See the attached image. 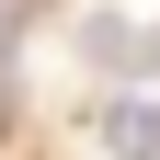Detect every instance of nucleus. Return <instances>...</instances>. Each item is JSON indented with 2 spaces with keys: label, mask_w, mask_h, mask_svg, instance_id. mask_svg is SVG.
<instances>
[{
  "label": "nucleus",
  "mask_w": 160,
  "mask_h": 160,
  "mask_svg": "<svg viewBox=\"0 0 160 160\" xmlns=\"http://www.w3.org/2000/svg\"><path fill=\"white\" fill-rule=\"evenodd\" d=\"M80 46L103 57V69H160V34L126 23V12H92V23H80Z\"/></svg>",
  "instance_id": "1"
},
{
  "label": "nucleus",
  "mask_w": 160,
  "mask_h": 160,
  "mask_svg": "<svg viewBox=\"0 0 160 160\" xmlns=\"http://www.w3.org/2000/svg\"><path fill=\"white\" fill-rule=\"evenodd\" d=\"M103 149L114 160H160V103H103Z\"/></svg>",
  "instance_id": "2"
}]
</instances>
